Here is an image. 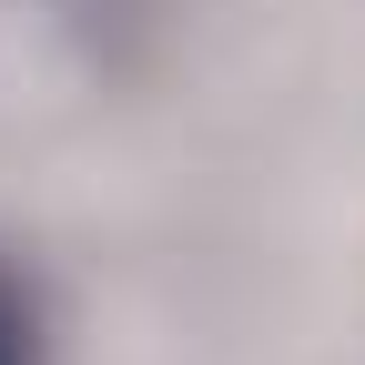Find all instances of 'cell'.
<instances>
[{
	"label": "cell",
	"mask_w": 365,
	"mask_h": 365,
	"mask_svg": "<svg viewBox=\"0 0 365 365\" xmlns=\"http://www.w3.org/2000/svg\"><path fill=\"white\" fill-rule=\"evenodd\" d=\"M0 365H41V294L11 254H0Z\"/></svg>",
	"instance_id": "cell-1"
}]
</instances>
